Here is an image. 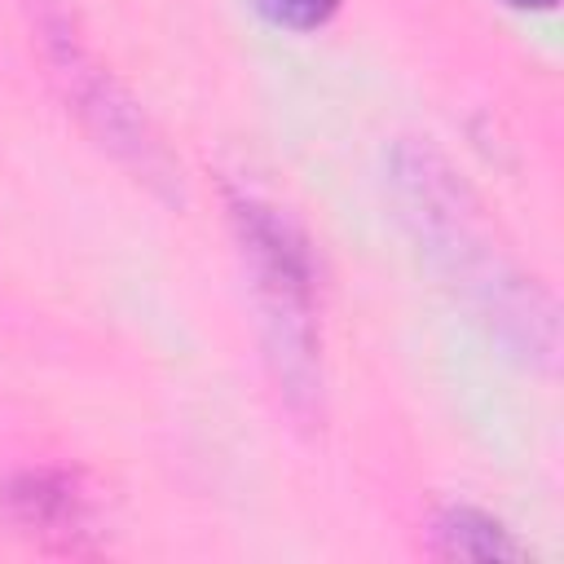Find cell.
<instances>
[{
    "mask_svg": "<svg viewBox=\"0 0 564 564\" xmlns=\"http://www.w3.org/2000/svg\"><path fill=\"white\" fill-rule=\"evenodd\" d=\"M9 516L18 524V533L44 542V546H62V551H79L84 542H93L101 529L93 524V502L84 494V485L66 471H22L9 494Z\"/></svg>",
    "mask_w": 564,
    "mask_h": 564,
    "instance_id": "obj_4",
    "label": "cell"
},
{
    "mask_svg": "<svg viewBox=\"0 0 564 564\" xmlns=\"http://www.w3.org/2000/svg\"><path fill=\"white\" fill-rule=\"evenodd\" d=\"M392 181L405 207V220L414 225L419 242H427V251L471 286V295L480 300V313L520 348H529V357H551L555 348V322H551V304L546 295L524 282L520 273H511L494 247H485L467 194L454 181V172L427 150V145H405L392 159Z\"/></svg>",
    "mask_w": 564,
    "mask_h": 564,
    "instance_id": "obj_1",
    "label": "cell"
},
{
    "mask_svg": "<svg viewBox=\"0 0 564 564\" xmlns=\"http://www.w3.org/2000/svg\"><path fill=\"white\" fill-rule=\"evenodd\" d=\"M35 9H40V31H44V44H48L53 75L62 79V88L75 101V110L84 115V123L106 145H115L119 154H128L137 167L154 172L163 154H159V145H154L141 110L132 106V97L110 79V70H101V62L93 57V48L84 44V35L75 26V13L62 0H35Z\"/></svg>",
    "mask_w": 564,
    "mask_h": 564,
    "instance_id": "obj_3",
    "label": "cell"
},
{
    "mask_svg": "<svg viewBox=\"0 0 564 564\" xmlns=\"http://www.w3.org/2000/svg\"><path fill=\"white\" fill-rule=\"evenodd\" d=\"M256 4H260V13H269L273 22L304 31V26L326 22V18L335 13V4H339V0H256Z\"/></svg>",
    "mask_w": 564,
    "mask_h": 564,
    "instance_id": "obj_6",
    "label": "cell"
},
{
    "mask_svg": "<svg viewBox=\"0 0 564 564\" xmlns=\"http://www.w3.org/2000/svg\"><path fill=\"white\" fill-rule=\"evenodd\" d=\"M251 286L264 317V344L286 392H313L317 339H313V256L304 234L269 203L238 194L229 203Z\"/></svg>",
    "mask_w": 564,
    "mask_h": 564,
    "instance_id": "obj_2",
    "label": "cell"
},
{
    "mask_svg": "<svg viewBox=\"0 0 564 564\" xmlns=\"http://www.w3.org/2000/svg\"><path fill=\"white\" fill-rule=\"evenodd\" d=\"M432 542H436V555L445 560H476V564H489V560H520V542L485 511H471V507H449L436 524H432Z\"/></svg>",
    "mask_w": 564,
    "mask_h": 564,
    "instance_id": "obj_5",
    "label": "cell"
},
{
    "mask_svg": "<svg viewBox=\"0 0 564 564\" xmlns=\"http://www.w3.org/2000/svg\"><path fill=\"white\" fill-rule=\"evenodd\" d=\"M511 4H520V9H546V4H555V0H511Z\"/></svg>",
    "mask_w": 564,
    "mask_h": 564,
    "instance_id": "obj_7",
    "label": "cell"
}]
</instances>
